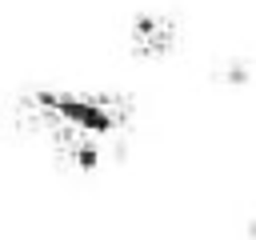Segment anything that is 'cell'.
<instances>
[{"label":"cell","instance_id":"6da1fadb","mask_svg":"<svg viewBox=\"0 0 256 240\" xmlns=\"http://www.w3.org/2000/svg\"><path fill=\"white\" fill-rule=\"evenodd\" d=\"M180 44V24L164 12H140L128 20V52L136 60H160Z\"/></svg>","mask_w":256,"mask_h":240}]
</instances>
